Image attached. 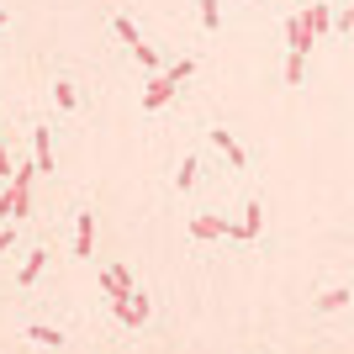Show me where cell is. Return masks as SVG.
<instances>
[{
  "label": "cell",
  "instance_id": "obj_8",
  "mask_svg": "<svg viewBox=\"0 0 354 354\" xmlns=\"http://www.w3.org/2000/svg\"><path fill=\"white\" fill-rule=\"evenodd\" d=\"M259 233H265V207H259V201H249V207H243V222H238V238H243V243H254Z\"/></svg>",
  "mask_w": 354,
  "mask_h": 354
},
{
  "label": "cell",
  "instance_id": "obj_20",
  "mask_svg": "<svg viewBox=\"0 0 354 354\" xmlns=\"http://www.w3.org/2000/svg\"><path fill=\"white\" fill-rule=\"evenodd\" d=\"M16 169H11V153H6V148H0V180H11Z\"/></svg>",
  "mask_w": 354,
  "mask_h": 354
},
{
  "label": "cell",
  "instance_id": "obj_10",
  "mask_svg": "<svg viewBox=\"0 0 354 354\" xmlns=\"http://www.w3.org/2000/svg\"><path fill=\"white\" fill-rule=\"evenodd\" d=\"M43 265H48V249H32L27 265H21V275H16V286H32L37 275H43Z\"/></svg>",
  "mask_w": 354,
  "mask_h": 354
},
{
  "label": "cell",
  "instance_id": "obj_9",
  "mask_svg": "<svg viewBox=\"0 0 354 354\" xmlns=\"http://www.w3.org/2000/svg\"><path fill=\"white\" fill-rule=\"evenodd\" d=\"M286 43H291V53H312V43H317V37L307 32V21H301V16H291V21H286Z\"/></svg>",
  "mask_w": 354,
  "mask_h": 354
},
{
  "label": "cell",
  "instance_id": "obj_16",
  "mask_svg": "<svg viewBox=\"0 0 354 354\" xmlns=\"http://www.w3.org/2000/svg\"><path fill=\"white\" fill-rule=\"evenodd\" d=\"M196 11H201V27H207V32H217V27H222V0H201Z\"/></svg>",
  "mask_w": 354,
  "mask_h": 354
},
{
  "label": "cell",
  "instance_id": "obj_14",
  "mask_svg": "<svg viewBox=\"0 0 354 354\" xmlns=\"http://www.w3.org/2000/svg\"><path fill=\"white\" fill-rule=\"evenodd\" d=\"M307 80V53H286V85H301Z\"/></svg>",
  "mask_w": 354,
  "mask_h": 354
},
{
  "label": "cell",
  "instance_id": "obj_1",
  "mask_svg": "<svg viewBox=\"0 0 354 354\" xmlns=\"http://www.w3.org/2000/svg\"><path fill=\"white\" fill-rule=\"evenodd\" d=\"M191 74H196V59H191V53H185L180 64H169L164 74H153V80H148V90H143V111H159V106L169 101L185 80H191Z\"/></svg>",
  "mask_w": 354,
  "mask_h": 354
},
{
  "label": "cell",
  "instance_id": "obj_6",
  "mask_svg": "<svg viewBox=\"0 0 354 354\" xmlns=\"http://www.w3.org/2000/svg\"><path fill=\"white\" fill-rule=\"evenodd\" d=\"M101 291L111 296V307L133 296V281H127V270H101Z\"/></svg>",
  "mask_w": 354,
  "mask_h": 354
},
{
  "label": "cell",
  "instance_id": "obj_12",
  "mask_svg": "<svg viewBox=\"0 0 354 354\" xmlns=\"http://www.w3.org/2000/svg\"><path fill=\"white\" fill-rule=\"evenodd\" d=\"M27 339H32V344H43V349H59L64 333H59V328H48V323H32V328H27Z\"/></svg>",
  "mask_w": 354,
  "mask_h": 354
},
{
  "label": "cell",
  "instance_id": "obj_23",
  "mask_svg": "<svg viewBox=\"0 0 354 354\" xmlns=\"http://www.w3.org/2000/svg\"><path fill=\"white\" fill-rule=\"evenodd\" d=\"M0 27H6V11H0Z\"/></svg>",
  "mask_w": 354,
  "mask_h": 354
},
{
  "label": "cell",
  "instance_id": "obj_3",
  "mask_svg": "<svg viewBox=\"0 0 354 354\" xmlns=\"http://www.w3.org/2000/svg\"><path fill=\"white\" fill-rule=\"evenodd\" d=\"M32 153H37V175H59V159H53V133H48V127H32Z\"/></svg>",
  "mask_w": 354,
  "mask_h": 354
},
{
  "label": "cell",
  "instance_id": "obj_11",
  "mask_svg": "<svg viewBox=\"0 0 354 354\" xmlns=\"http://www.w3.org/2000/svg\"><path fill=\"white\" fill-rule=\"evenodd\" d=\"M344 301H354V286H333V291L317 296V312H339Z\"/></svg>",
  "mask_w": 354,
  "mask_h": 354
},
{
  "label": "cell",
  "instance_id": "obj_2",
  "mask_svg": "<svg viewBox=\"0 0 354 354\" xmlns=\"http://www.w3.org/2000/svg\"><path fill=\"white\" fill-rule=\"evenodd\" d=\"M32 175H37V164H32V169H16V180L0 191V217H6V222H21V217H27V207H32V196H27Z\"/></svg>",
  "mask_w": 354,
  "mask_h": 354
},
{
  "label": "cell",
  "instance_id": "obj_22",
  "mask_svg": "<svg viewBox=\"0 0 354 354\" xmlns=\"http://www.w3.org/2000/svg\"><path fill=\"white\" fill-rule=\"evenodd\" d=\"M243 6H265V0H243Z\"/></svg>",
  "mask_w": 354,
  "mask_h": 354
},
{
  "label": "cell",
  "instance_id": "obj_21",
  "mask_svg": "<svg viewBox=\"0 0 354 354\" xmlns=\"http://www.w3.org/2000/svg\"><path fill=\"white\" fill-rule=\"evenodd\" d=\"M11 243H16V227H6V233H0V254L11 249Z\"/></svg>",
  "mask_w": 354,
  "mask_h": 354
},
{
  "label": "cell",
  "instance_id": "obj_24",
  "mask_svg": "<svg viewBox=\"0 0 354 354\" xmlns=\"http://www.w3.org/2000/svg\"><path fill=\"white\" fill-rule=\"evenodd\" d=\"M349 11H354V0H349Z\"/></svg>",
  "mask_w": 354,
  "mask_h": 354
},
{
  "label": "cell",
  "instance_id": "obj_13",
  "mask_svg": "<svg viewBox=\"0 0 354 354\" xmlns=\"http://www.w3.org/2000/svg\"><path fill=\"white\" fill-rule=\"evenodd\" d=\"M111 27H117V37H122L127 48H138V43H143V32L133 27V16H111Z\"/></svg>",
  "mask_w": 354,
  "mask_h": 354
},
{
  "label": "cell",
  "instance_id": "obj_4",
  "mask_svg": "<svg viewBox=\"0 0 354 354\" xmlns=\"http://www.w3.org/2000/svg\"><path fill=\"white\" fill-rule=\"evenodd\" d=\"M95 254V212H80L74 222V259H90Z\"/></svg>",
  "mask_w": 354,
  "mask_h": 354
},
{
  "label": "cell",
  "instance_id": "obj_19",
  "mask_svg": "<svg viewBox=\"0 0 354 354\" xmlns=\"http://www.w3.org/2000/svg\"><path fill=\"white\" fill-rule=\"evenodd\" d=\"M333 32H354V11H349V6H344V11L333 16Z\"/></svg>",
  "mask_w": 354,
  "mask_h": 354
},
{
  "label": "cell",
  "instance_id": "obj_18",
  "mask_svg": "<svg viewBox=\"0 0 354 354\" xmlns=\"http://www.w3.org/2000/svg\"><path fill=\"white\" fill-rule=\"evenodd\" d=\"M133 59L143 64L148 74H164V69H159V53H153V48H148V43H138V48H133Z\"/></svg>",
  "mask_w": 354,
  "mask_h": 354
},
{
  "label": "cell",
  "instance_id": "obj_7",
  "mask_svg": "<svg viewBox=\"0 0 354 354\" xmlns=\"http://www.w3.org/2000/svg\"><path fill=\"white\" fill-rule=\"evenodd\" d=\"M212 143H217L222 153H227V164H233V169H249V153L238 148V138L227 133V127H212Z\"/></svg>",
  "mask_w": 354,
  "mask_h": 354
},
{
  "label": "cell",
  "instance_id": "obj_25",
  "mask_svg": "<svg viewBox=\"0 0 354 354\" xmlns=\"http://www.w3.org/2000/svg\"><path fill=\"white\" fill-rule=\"evenodd\" d=\"M0 185H6V180H0Z\"/></svg>",
  "mask_w": 354,
  "mask_h": 354
},
{
  "label": "cell",
  "instance_id": "obj_15",
  "mask_svg": "<svg viewBox=\"0 0 354 354\" xmlns=\"http://www.w3.org/2000/svg\"><path fill=\"white\" fill-rule=\"evenodd\" d=\"M196 175H201V159H191V153H185V164L175 169V185H180V191H191V185H196Z\"/></svg>",
  "mask_w": 354,
  "mask_h": 354
},
{
  "label": "cell",
  "instance_id": "obj_5",
  "mask_svg": "<svg viewBox=\"0 0 354 354\" xmlns=\"http://www.w3.org/2000/svg\"><path fill=\"white\" fill-rule=\"evenodd\" d=\"M301 21H307L312 37H323V32H333V6H328V0H312V11H301Z\"/></svg>",
  "mask_w": 354,
  "mask_h": 354
},
{
  "label": "cell",
  "instance_id": "obj_17",
  "mask_svg": "<svg viewBox=\"0 0 354 354\" xmlns=\"http://www.w3.org/2000/svg\"><path fill=\"white\" fill-rule=\"evenodd\" d=\"M53 101H59V111H74V106H80V95H74L69 80H59V85H53Z\"/></svg>",
  "mask_w": 354,
  "mask_h": 354
}]
</instances>
